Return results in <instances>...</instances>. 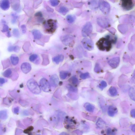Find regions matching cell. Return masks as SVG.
<instances>
[{"label":"cell","instance_id":"ffe728a7","mask_svg":"<svg viewBox=\"0 0 135 135\" xmlns=\"http://www.w3.org/2000/svg\"><path fill=\"white\" fill-rule=\"evenodd\" d=\"M129 95L132 100L135 101V87L131 88L129 90Z\"/></svg>","mask_w":135,"mask_h":135},{"label":"cell","instance_id":"b9f144b4","mask_svg":"<svg viewBox=\"0 0 135 135\" xmlns=\"http://www.w3.org/2000/svg\"><path fill=\"white\" fill-rule=\"evenodd\" d=\"M107 83L104 81H102L101 83V86H100L99 88L101 89H102L104 88H106L107 86Z\"/></svg>","mask_w":135,"mask_h":135},{"label":"cell","instance_id":"e575fe53","mask_svg":"<svg viewBox=\"0 0 135 135\" xmlns=\"http://www.w3.org/2000/svg\"><path fill=\"white\" fill-rule=\"evenodd\" d=\"M80 77L83 79H86L90 77V75L87 72L81 74Z\"/></svg>","mask_w":135,"mask_h":135},{"label":"cell","instance_id":"2e32d148","mask_svg":"<svg viewBox=\"0 0 135 135\" xmlns=\"http://www.w3.org/2000/svg\"><path fill=\"white\" fill-rule=\"evenodd\" d=\"M11 4L12 9L15 11H17L20 7V1L18 0L11 1Z\"/></svg>","mask_w":135,"mask_h":135},{"label":"cell","instance_id":"3957f363","mask_svg":"<svg viewBox=\"0 0 135 135\" xmlns=\"http://www.w3.org/2000/svg\"><path fill=\"white\" fill-rule=\"evenodd\" d=\"M27 85L31 92L35 94H39L41 92V88L36 81L33 79L29 80Z\"/></svg>","mask_w":135,"mask_h":135},{"label":"cell","instance_id":"f35d334b","mask_svg":"<svg viewBox=\"0 0 135 135\" xmlns=\"http://www.w3.org/2000/svg\"><path fill=\"white\" fill-rule=\"evenodd\" d=\"M2 32L3 33H7L9 32V27L7 25L4 24L3 27L2 29L1 30Z\"/></svg>","mask_w":135,"mask_h":135},{"label":"cell","instance_id":"f546056e","mask_svg":"<svg viewBox=\"0 0 135 135\" xmlns=\"http://www.w3.org/2000/svg\"><path fill=\"white\" fill-rule=\"evenodd\" d=\"M0 117L1 119L4 120L7 119V111L5 110L2 111L0 112Z\"/></svg>","mask_w":135,"mask_h":135},{"label":"cell","instance_id":"f6af8a7d","mask_svg":"<svg viewBox=\"0 0 135 135\" xmlns=\"http://www.w3.org/2000/svg\"><path fill=\"white\" fill-rule=\"evenodd\" d=\"M12 15L13 18V20H12V23H15L16 22V19L18 18L17 16L16 15L14 14H12Z\"/></svg>","mask_w":135,"mask_h":135},{"label":"cell","instance_id":"9a60e30c","mask_svg":"<svg viewBox=\"0 0 135 135\" xmlns=\"http://www.w3.org/2000/svg\"><path fill=\"white\" fill-rule=\"evenodd\" d=\"M117 109L115 107L111 106L109 107L108 113L109 116L113 117L117 113Z\"/></svg>","mask_w":135,"mask_h":135},{"label":"cell","instance_id":"e0dca14e","mask_svg":"<svg viewBox=\"0 0 135 135\" xmlns=\"http://www.w3.org/2000/svg\"><path fill=\"white\" fill-rule=\"evenodd\" d=\"M32 33L34 38L36 40H39L42 36V34L40 31L38 30H34L32 31Z\"/></svg>","mask_w":135,"mask_h":135},{"label":"cell","instance_id":"7dc6e473","mask_svg":"<svg viewBox=\"0 0 135 135\" xmlns=\"http://www.w3.org/2000/svg\"><path fill=\"white\" fill-rule=\"evenodd\" d=\"M19 107H16L14 108L13 109L14 113L16 114H17L19 113Z\"/></svg>","mask_w":135,"mask_h":135},{"label":"cell","instance_id":"7a4b0ae2","mask_svg":"<svg viewBox=\"0 0 135 135\" xmlns=\"http://www.w3.org/2000/svg\"><path fill=\"white\" fill-rule=\"evenodd\" d=\"M44 26L45 32L51 34L55 32L57 28L56 21L53 19H49L45 21Z\"/></svg>","mask_w":135,"mask_h":135},{"label":"cell","instance_id":"603a6c76","mask_svg":"<svg viewBox=\"0 0 135 135\" xmlns=\"http://www.w3.org/2000/svg\"><path fill=\"white\" fill-rule=\"evenodd\" d=\"M84 107L87 111L90 112H93L94 111L95 107L91 104L87 103L85 104Z\"/></svg>","mask_w":135,"mask_h":135},{"label":"cell","instance_id":"d590c367","mask_svg":"<svg viewBox=\"0 0 135 135\" xmlns=\"http://www.w3.org/2000/svg\"><path fill=\"white\" fill-rule=\"evenodd\" d=\"M12 33L15 36V37H18L19 36L20 34L19 31L17 29H14Z\"/></svg>","mask_w":135,"mask_h":135},{"label":"cell","instance_id":"f907efd6","mask_svg":"<svg viewBox=\"0 0 135 135\" xmlns=\"http://www.w3.org/2000/svg\"><path fill=\"white\" fill-rule=\"evenodd\" d=\"M131 115L133 117L135 118V109H133L131 111Z\"/></svg>","mask_w":135,"mask_h":135},{"label":"cell","instance_id":"60d3db41","mask_svg":"<svg viewBox=\"0 0 135 135\" xmlns=\"http://www.w3.org/2000/svg\"><path fill=\"white\" fill-rule=\"evenodd\" d=\"M95 71L97 73H99L101 71V68L99 64H97L95 65L94 69Z\"/></svg>","mask_w":135,"mask_h":135},{"label":"cell","instance_id":"8fae6325","mask_svg":"<svg viewBox=\"0 0 135 135\" xmlns=\"http://www.w3.org/2000/svg\"><path fill=\"white\" fill-rule=\"evenodd\" d=\"M120 59L119 57H114L110 59L108 63L111 67L113 69L117 68L120 63Z\"/></svg>","mask_w":135,"mask_h":135},{"label":"cell","instance_id":"8d00e7d4","mask_svg":"<svg viewBox=\"0 0 135 135\" xmlns=\"http://www.w3.org/2000/svg\"><path fill=\"white\" fill-rule=\"evenodd\" d=\"M38 58V56L36 54H33L30 56L29 59L31 62H34Z\"/></svg>","mask_w":135,"mask_h":135},{"label":"cell","instance_id":"6da1fadb","mask_svg":"<svg viewBox=\"0 0 135 135\" xmlns=\"http://www.w3.org/2000/svg\"><path fill=\"white\" fill-rule=\"evenodd\" d=\"M115 40L111 39L110 36H108L100 39L97 43V46L101 51H109L111 48L112 43L115 42Z\"/></svg>","mask_w":135,"mask_h":135},{"label":"cell","instance_id":"7c38bea8","mask_svg":"<svg viewBox=\"0 0 135 135\" xmlns=\"http://www.w3.org/2000/svg\"><path fill=\"white\" fill-rule=\"evenodd\" d=\"M59 78L57 75H53L50 78V82L51 85L53 87H57L59 84Z\"/></svg>","mask_w":135,"mask_h":135},{"label":"cell","instance_id":"ab89813d","mask_svg":"<svg viewBox=\"0 0 135 135\" xmlns=\"http://www.w3.org/2000/svg\"><path fill=\"white\" fill-rule=\"evenodd\" d=\"M68 126L70 127H71L72 126H74V124H75V122H74L73 120H72V119H69L67 120V122Z\"/></svg>","mask_w":135,"mask_h":135},{"label":"cell","instance_id":"4dcf8cb0","mask_svg":"<svg viewBox=\"0 0 135 135\" xmlns=\"http://www.w3.org/2000/svg\"><path fill=\"white\" fill-rule=\"evenodd\" d=\"M68 11L67 8L65 7H62L60 8L59 12L63 15H65Z\"/></svg>","mask_w":135,"mask_h":135},{"label":"cell","instance_id":"bcb514c9","mask_svg":"<svg viewBox=\"0 0 135 135\" xmlns=\"http://www.w3.org/2000/svg\"><path fill=\"white\" fill-rule=\"evenodd\" d=\"M35 16L37 17H39L40 18L43 17L42 14L40 12H36V13L35 14Z\"/></svg>","mask_w":135,"mask_h":135},{"label":"cell","instance_id":"cb8c5ba5","mask_svg":"<svg viewBox=\"0 0 135 135\" xmlns=\"http://www.w3.org/2000/svg\"><path fill=\"white\" fill-rule=\"evenodd\" d=\"M43 59L42 65L44 66H46L49 63V61L48 56L46 55H42Z\"/></svg>","mask_w":135,"mask_h":135},{"label":"cell","instance_id":"7bdbcfd3","mask_svg":"<svg viewBox=\"0 0 135 135\" xmlns=\"http://www.w3.org/2000/svg\"><path fill=\"white\" fill-rule=\"evenodd\" d=\"M33 126H30L26 130L24 131V132L25 133H28L29 132L32 131L33 129Z\"/></svg>","mask_w":135,"mask_h":135},{"label":"cell","instance_id":"d4e9b609","mask_svg":"<svg viewBox=\"0 0 135 135\" xmlns=\"http://www.w3.org/2000/svg\"><path fill=\"white\" fill-rule=\"evenodd\" d=\"M109 94L111 96L114 97L116 96L117 94V91L116 88L112 87L110 88L109 90Z\"/></svg>","mask_w":135,"mask_h":135},{"label":"cell","instance_id":"9c48e42d","mask_svg":"<svg viewBox=\"0 0 135 135\" xmlns=\"http://www.w3.org/2000/svg\"><path fill=\"white\" fill-rule=\"evenodd\" d=\"M82 42L83 46L87 50L91 51L94 48V43L90 39L87 38H84L83 39Z\"/></svg>","mask_w":135,"mask_h":135},{"label":"cell","instance_id":"44dd1931","mask_svg":"<svg viewBox=\"0 0 135 135\" xmlns=\"http://www.w3.org/2000/svg\"><path fill=\"white\" fill-rule=\"evenodd\" d=\"M10 60L12 64L15 66L18 64L19 59L17 56L15 55H12L10 57Z\"/></svg>","mask_w":135,"mask_h":135},{"label":"cell","instance_id":"7402d4cb","mask_svg":"<svg viewBox=\"0 0 135 135\" xmlns=\"http://www.w3.org/2000/svg\"><path fill=\"white\" fill-rule=\"evenodd\" d=\"M96 125L99 128H102L105 127L106 125V124L102 119L99 118L97 120L96 123Z\"/></svg>","mask_w":135,"mask_h":135},{"label":"cell","instance_id":"484cf974","mask_svg":"<svg viewBox=\"0 0 135 135\" xmlns=\"http://www.w3.org/2000/svg\"><path fill=\"white\" fill-rule=\"evenodd\" d=\"M12 72L11 69H8L4 72L3 73V76L5 77L10 78L11 77L12 75Z\"/></svg>","mask_w":135,"mask_h":135},{"label":"cell","instance_id":"d6986e66","mask_svg":"<svg viewBox=\"0 0 135 135\" xmlns=\"http://www.w3.org/2000/svg\"><path fill=\"white\" fill-rule=\"evenodd\" d=\"M64 56L62 55H59L53 57V61L55 63L58 64L60 62L63 61L64 59Z\"/></svg>","mask_w":135,"mask_h":135},{"label":"cell","instance_id":"ac0fdd59","mask_svg":"<svg viewBox=\"0 0 135 135\" xmlns=\"http://www.w3.org/2000/svg\"><path fill=\"white\" fill-rule=\"evenodd\" d=\"M96 0L90 1L89 2L88 5L91 9L96 10L99 7V2Z\"/></svg>","mask_w":135,"mask_h":135},{"label":"cell","instance_id":"5b68a950","mask_svg":"<svg viewBox=\"0 0 135 135\" xmlns=\"http://www.w3.org/2000/svg\"><path fill=\"white\" fill-rule=\"evenodd\" d=\"M92 30L93 27L91 23H87L82 29V33L83 36L86 37L89 36L92 33Z\"/></svg>","mask_w":135,"mask_h":135},{"label":"cell","instance_id":"4fadbf2b","mask_svg":"<svg viewBox=\"0 0 135 135\" xmlns=\"http://www.w3.org/2000/svg\"><path fill=\"white\" fill-rule=\"evenodd\" d=\"M32 69L30 64L28 63L25 62L22 63L21 66V69L24 73L27 74L30 72Z\"/></svg>","mask_w":135,"mask_h":135},{"label":"cell","instance_id":"d6a6232c","mask_svg":"<svg viewBox=\"0 0 135 135\" xmlns=\"http://www.w3.org/2000/svg\"><path fill=\"white\" fill-rule=\"evenodd\" d=\"M50 3L53 7H55L59 4L60 1L57 0H51L49 1Z\"/></svg>","mask_w":135,"mask_h":135},{"label":"cell","instance_id":"83f0119b","mask_svg":"<svg viewBox=\"0 0 135 135\" xmlns=\"http://www.w3.org/2000/svg\"><path fill=\"white\" fill-rule=\"evenodd\" d=\"M75 17L73 15H68L66 17L67 22L70 23H72L75 21Z\"/></svg>","mask_w":135,"mask_h":135},{"label":"cell","instance_id":"f1b7e54d","mask_svg":"<svg viewBox=\"0 0 135 135\" xmlns=\"http://www.w3.org/2000/svg\"><path fill=\"white\" fill-rule=\"evenodd\" d=\"M68 75V72H67L62 71L60 73V77L62 79H65Z\"/></svg>","mask_w":135,"mask_h":135},{"label":"cell","instance_id":"1f68e13d","mask_svg":"<svg viewBox=\"0 0 135 135\" xmlns=\"http://www.w3.org/2000/svg\"><path fill=\"white\" fill-rule=\"evenodd\" d=\"M3 103L4 104L6 105H9L11 104V101L9 98L7 97L4 98L3 99Z\"/></svg>","mask_w":135,"mask_h":135},{"label":"cell","instance_id":"30bf717a","mask_svg":"<svg viewBox=\"0 0 135 135\" xmlns=\"http://www.w3.org/2000/svg\"><path fill=\"white\" fill-rule=\"evenodd\" d=\"M133 2L131 0L122 1L121 6L123 9L126 11L131 10L134 6Z\"/></svg>","mask_w":135,"mask_h":135},{"label":"cell","instance_id":"db71d44e","mask_svg":"<svg viewBox=\"0 0 135 135\" xmlns=\"http://www.w3.org/2000/svg\"></svg>","mask_w":135,"mask_h":135},{"label":"cell","instance_id":"ee69618b","mask_svg":"<svg viewBox=\"0 0 135 135\" xmlns=\"http://www.w3.org/2000/svg\"><path fill=\"white\" fill-rule=\"evenodd\" d=\"M22 32L23 33H25L26 32V28L25 25H23L21 26Z\"/></svg>","mask_w":135,"mask_h":135},{"label":"cell","instance_id":"816d5d0a","mask_svg":"<svg viewBox=\"0 0 135 135\" xmlns=\"http://www.w3.org/2000/svg\"><path fill=\"white\" fill-rule=\"evenodd\" d=\"M131 128L133 131L135 132V124H134L132 126Z\"/></svg>","mask_w":135,"mask_h":135},{"label":"cell","instance_id":"74e56055","mask_svg":"<svg viewBox=\"0 0 135 135\" xmlns=\"http://www.w3.org/2000/svg\"><path fill=\"white\" fill-rule=\"evenodd\" d=\"M71 81L73 84H76L78 82V80L77 78L75 76H73L71 78Z\"/></svg>","mask_w":135,"mask_h":135},{"label":"cell","instance_id":"5bb4252c","mask_svg":"<svg viewBox=\"0 0 135 135\" xmlns=\"http://www.w3.org/2000/svg\"><path fill=\"white\" fill-rule=\"evenodd\" d=\"M0 6L2 9L4 10H7L9 9L10 6V3L8 0H3L1 1Z\"/></svg>","mask_w":135,"mask_h":135},{"label":"cell","instance_id":"8992f818","mask_svg":"<svg viewBox=\"0 0 135 135\" xmlns=\"http://www.w3.org/2000/svg\"><path fill=\"white\" fill-rule=\"evenodd\" d=\"M61 40L64 45L67 46L72 45L74 42V38L73 36L70 35L62 36L61 38Z\"/></svg>","mask_w":135,"mask_h":135},{"label":"cell","instance_id":"f5cc1de1","mask_svg":"<svg viewBox=\"0 0 135 135\" xmlns=\"http://www.w3.org/2000/svg\"><path fill=\"white\" fill-rule=\"evenodd\" d=\"M59 135H69V134H68L67 133L63 132L62 133H61Z\"/></svg>","mask_w":135,"mask_h":135},{"label":"cell","instance_id":"277c9868","mask_svg":"<svg viewBox=\"0 0 135 135\" xmlns=\"http://www.w3.org/2000/svg\"><path fill=\"white\" fill-rule=\"evenodd\" d=\"M99 7L104 14L107 15L109 14L110 6L107 2L104 0L99 1Z\"/></svg>","mask_w":135,"mask_h":135},{"label":"cell","instance_id":"ba28073f","mask_svg":"<svg viewBox=\"0 0 135 135\" xmlns=\"http://www.w3.org/2000/svg\"><path fill=\"white\" fill-rule=\"evenodd\" d=\"M97 22L99 25L104 28L109 27L110 26L109 20L107 18L104 17L98 18Z\"/></svg>","mask_w":135,"mask_h":135},{"label":"cell","instance_id":"836d02e7","mask_svg":"<svg viewBox=\"0 0 135 135\" xmlns=\"http://www.w3.org/2000/svg\"><path fill=\"white\" fill-rule=\"evenodd\" d=\"M3 65L4 69L7 68L10 66V62L9 60H6L3 62Z\"/></svg>","mask_w":135,"mask_h":135},{"label":"cell","instance_id":"681fc988","mask_svg":"<svg viewBox=\"0 0 135 135\" xmlns=\"http://www.w3.org/2000/svg\"><path fill=\"white\" fill-rule=\"evenodd\" d=\"M69 90L70 91H72L73 92H76L77 90V88H74V87L70 86L69 88Z\"/></svg>","mask_w":135,"mask_h":135},{"label":"cell","instance_id":"4316f807","mask_svg":"<svg viewBox=\"0 0 135 135\" xmlns=\"http://www.w3.org/2000/svg\"><path fill=\"white\" fill-rule=\"evenodd\" d=\"M20 48L18 46H10L8 47V50L9 52L14 51L15 52H18L20 50Z\"/></svg>","mask_w":135,"mask_h":135},{"label":"cell","instance_id":"52a82bcc","mask_svg":"<svg viewBox=\"0 0 135 135\" xmlns=\"http://www.w3.org/2000/svg\"><path fill=\"white\" fill-rule=\"evenodd\" d=\"M40 84L41 89L44 92H48L50 91V84L46 79H41L40 81Z\"/></svg>","mask_w":135,"mask_h":135},{"label":"cell","instance_id":"c3c4849f","mask_svg":"<svg viewBox=\"0 0 135 135\" xmlns=\"http://www.w3.org/2000/svg\"><path fill=\"white\" fill-rule=\"evenodd\" d=\"M6 82V80L5 79L2 78H0V85H3Z\"/></svg>","mask_w":135,"mask_h":135}]
</instances>
